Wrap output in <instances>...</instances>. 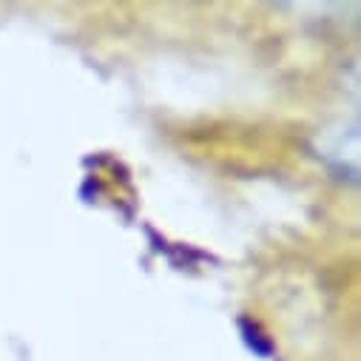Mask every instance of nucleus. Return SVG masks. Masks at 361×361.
Instances as JSON below:
<instances>
[]
</instances>
